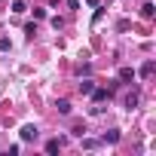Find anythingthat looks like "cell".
Listing matches in <instances>:
<instances>
[{
	"label": "cell",
	"mask_w": 156,
	"mask_h": 156,
	"mask_svg": "<svg viewBox=\"0 0 156 156\" xmlns=\"http://www.w3.org/2000/svg\"><path fill=\"white\" fill-rule=\"evenodd\" d=\"M37 138H40V129H37L34 122L22 126V141H37Z\"/></svg>",
	"instance_id": "1"
},
{
	"label": "cell",
	"mask_w": 156,
	"mask_h": 156,
	"mask_svg": "<svg viewBox=\"0 0 156 156\" xmlns=\"http://www.w3.org/2000/svg\"><path fill=\"white\" fill-rule=\"evenodd\" d=\"M89 95H92V101L98 104V101H104V98H110V95H113V86H107V89H92Z\"/></svg>",
	"instance_id": "2"
},
{
	"label": "cell",
	"mask_w": 156,
	"mask_h": 156,
	"mask_svg": "<svg viewBox=\"0 0 156 156\" xmlns=\"http://www.w3.org/2000/svg\"><path fill=\"white\" fill-rule=\"evenodd\" d=\"M138 101H141V92L135 89V92H129V98H126V107L132 110V107H138Z\"/></svg>",
	"instance_id": "3"
},
{
	"label": "cell",
	"mask_w": 156,
	"mask_h": 156,
	"mask_svg": "<svg viewBox=\"0 0 156 156\" xmlns=\"http://www.w3.org/2000/svg\"><path fill=\"white\" fill-rule=\"evenodd\" d=\"M119 80H122V83H132V80H135V70H132V67H122V70H119Z\"/></svg>",
	"instance_id": "4"
},
{
	"label": "cell",
	"mask_w": 156,
	"mask_h": 156,
	"mask_svg": "<svg viewBox=\"0 0 156 156\" xmlns=\"http://www.w3.org/2000/svg\"><path fill=\"white\" fill-rule=\"evenodd\" d=\"M153 70H156V64H153V61H144V64H141V76H144V80H147Z\"/></svg>",
	"instance_id": "5"
},
{
	"label": "cell",
	"mask_w": 156,
	"mask_h": 156,
	"mask_svg": "<svg viewBox=\"0 0 156 156\" xmlns=\"http://www.w3.org/2000/svg\"><path fill=\"white\" fill-rule=\"evenodd\" d=\"M58 150H61V141H58V138H52V141L46 144V153H58Z\"/></svg>",
	"instance_id": "6"
},
{
	"label": "cell",
	"mask_w": 156,
	"mask_h": 156,
	"mask_svg": "<svg viewBox=\"0 0 156 156\" xmlns=\"http://www.w3.org/2000/svg\"><path fill=\"white\" fill-rule=\"evenodd\" d=\"M153 9H156L153 3H144V6H141V16H144V19H153Z\"/></svg>",
	"instance_id": "7"
},
{
	"label": "cell",
	"mask_w": 156,
	"mask_h": 156,
	"mask_svg": "<svg viewBox=\"0 0 156 156\" xmlns=\"http://www.w3.org/2000/svg\"><path fill=\"white\" fill-rule=\"evenodd\" d=\"M92 89H95V83H92V80H83V83H80V92H83V95H89Z\"/></svg>",
	"instance_id": "8"
},
{
	"label": "cell",
	"mask_w": 156,
	"mask_h": 156,
	"mask_svg": "<svg viewBox=\"0 0 156 156\" xmlns=\"http://www.w3.org/2000/svg\"><path fill=\"white\" fill-rule=\"evenodd\" d=\"M101 141H104V144H116V141H119V132H107Z\"/></svg>",
	"instance_id": "9"
},
{
	"label": "cell",
	"mask_w": 156,
	"mask_h": 156,
	"mask_svg": "<svg viewBox=\"0 0 156 156\" xmlns=\"http://www.w3.org/2000/svg\"><path fill=\"white\" fill-rule=\"evenodd\" d=\"M58 113H64V116H67V113H70V101H64V98H61V101H58Z\"/></svg>",
	"instance_id": "10"
},
{
	"label": "cell",
	"mask_w": 156,
	"mask_h": 156,
	"mask_svg": "<svg viewBox=\"0 0 156 156\" xmlns=\"http://www.w3.org/2000/svg\"><path fill=\"white\" fill-rule=\"evenodd\" d=\"M98 144H101V141H95V138H86V141H83V147H86V150H95Z\"/></svg>",
	"instance_id": "11"
},
{
	"label": "cell",
	"mask_w": 156,
	"mask_h": 156,
	"mask_svg": "<svg viewBox=\"0 0 156 156\" xmlns=\"http://www.w3.org/2000/svg\"><path fill=\"white\" fill-rule=\"evenodd\" d=\"M12 12H25V0H16V3H12Z\"/></svg>",
	"instance_id": "12"
},
{
	"label": "cell",
	"mask_w": 156,
	"mask_h": 156,
	"mask_svg": "<svg viewBox=\"0 0 156 156\" xmlns=\"http://www.w3.org/2000/svg\"><path fill=\"white\" fill-rule=\"evenodd\" d=\"M52 28H55V31H61V28H64V19H58V16H55V19H52Z\"/></svg>",
	"instance_id": "13"
},
{
	"label": "cell",
	"mask_w": 156,
	"mask_h": 156,
	"mask_svg": "<svg viewBox=\"0 0 156 156\" xmlns=\"http://www.w3.org/2000/svg\"><path fill=\"white\" fill-rule=\"evenodd\" d=\"M25 34H28V37H34V34H37V25H34V22H31V25H25Z\"/></svg>",
	"instance_id": "14"
},
{
	"label": "cell",
	"mask_w": 156,
	"mask_h": 156,
	"mask_svg": "<svg viewBox=\"0 0 156 156\" xmlns=\"http://www.w3.org/2000/svg\"><path fill=\"white\" fill-rule=\"evenodd\" d=\"M6 49H9V40H6V37H0V52H6Z\"/></svg>",
	"instance_id": "15"
},
{
	"label": "cell",
	"mask_w": 156,
	"mask_h": 156,
	"mask_svg": "<svg viewBox=\"0 0 156 156\" xmlns=\"http://www.w3.org/2000/svg\"><path fill=\"white\" fill-rule=\"evenodd\" d=\"M86 3H92V6H98V0H86Z\"/></svg>",
	"instance_id": "16"
}]
</instances>
